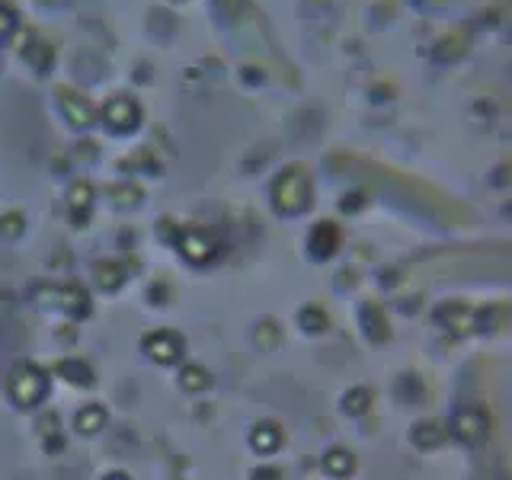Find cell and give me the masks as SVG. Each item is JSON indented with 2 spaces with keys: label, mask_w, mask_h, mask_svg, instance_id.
<instances>
[{
  "label": "cell",
  "mask_w": 512,
  "mask_h": 480,
  "mask_svg": "<svg viewBox=\"0 0 512 480\" xmlns=\"http://www.w3.org/2000/svg\"><path fill=\"white\" fill-rule=\"evenodd\" d=\"M327 468H330L333 474H343V471H349V468H352V461L346 458V452H330Z\"/></svg>",
  "instance_id": "cell-13"
},
{
  "label": "cell",
  "mask_w": 512,
  "mask_h": 480,
  "mask_svg": "<svg viewBox=\"0 0 512 480\" xmlns=\"http://www.w3.org/2000/svg\"><path fill=\"white\" fill-rule=\"evenodd\" d=\"M301 320H304V324H308V330H320V317H317L314 311H304V314H301Z\"/></svg>",
  "instance_id": "cell-15"
},
{
  "label": "cell",
  "mask_w": 512,
  "mask_h": 480,
  "mask_svg": "<svg viewBox=\"0 0 512 480\" xmlns=\"http://www.w3.org/2000/svg\"><path fill=\"white\" fill-rule=\"evenodd\" d=\"M74 429L80 432V436H96V432H103L106 429V410L100 404L80 407L74 416Z\"/></svg>",
  "instance_id": "cell-6"
},
{
  "label": "cell",
  "mask_w": 512,
  "mask_h": 480,
  "mask_svg": "<svg viewBox=\"0 0 512 480\" xmlns=\"http://www.w3.org/2000/svg\"><path fill=\"white\" fill-rule=\"evenodd\" d=\"M48 394V372L36 362H16L10 368L7 378V397L13 400V407L32 410L39 407Z\"/></svg>",
  "instance_id": "cell-1"
},
{
  "label": "cell",
  "mask_w": 512,
  "mask_h": 480,
  "mask_svg": "<svg viewBox=\"0 0 512 480\" xmlns=\"http://www.w3.org/2000/svg\"><path fill=\"white\" fill-rule=\"evenodd\" d=\"M253 480H279V471L260 468V471H253Z\"/></svg>",
  "instance_id": "cell-16"
},
{
  "label": "cell",
  "mask_w": 512,
  "mask_h": 480,
  "mask_svg": "<svg viewBox=\"0 0 512 480\" xmlns=\"http://www.w3.org/2000/svg\"><path fill=\"white\" fill-rule=\"evenodd\" d=\"M55 372H58L64 381H71L74 388H93V384H96L93 368H90L84 359H61V362L55 365Z\"/></svg>",
  "instance_id": "cell-5"
},
{
  "label": "cell",
  "mask_w": 512,
  "mask_h": 480,
  "mask_svg": "<svg viewBox=\"0 0 512 480\" xmlns=\"http://www.w3.org/2000/svg\"><path fill=\"white\" fill-rule=\"evenodd\" d=\"M20 231H23V218L20 215H7L4 221H0V234H4V237H13Z\"/></svg>",
  "instance_id": "cell-14"
},
{
  "label": "cell",
  "mask_w": 512,
  "mask_h": 480,
  "mask_svg": "<svg viewBox=\"0 0 512 480\" xmlns=\"http://www.w3.org/2000/svg\"><path fill=\"white\" fill-rule=\"evenodd\" d=\"M250 445H253L260 455L276 452V448L282 445V432H279V426H276V423H256L253 432H250Z\"/></svg>",
  "instance_id": "cell-7"
},
{
  "label": "cell",
  "mask_w": 512,
  "mask_h": 480,
  "mask_svg": "<svg viewBox=\"0 0 512 480\" xmlns=\"http://www.w3.org/2000/svg\"><path fill=\"white\" fill-rule=\"evenodd\" d=\"M87 202H90V189H87L84 183L74 186V192H71V208H74V215H77V218H84Z\"/></svg>",
  "instance_id": "cell-11"
},
{
  "label": "cell",
  "mask_w": 512,
  "mask_h": 480,
  "mask_svg": "<svg viewBox=\"0 0 512 480\" xmlns=\"http://www.w3.org/2000/svg\"><path fill=\"white\" fill-rule=\"evenodd\" d=\"M103 480H128V474H119V471H116V474H106Z\"/></svg>",
  "instance_id": "cell-17"
},
{
  "label": "cell",
  "mask_w": 512,
  "mask_h": 480,
  "mask_svg": "<svg viewBox=\"0 0 512 480\" xmlns=\"http://www.w3.org/2000/svg\"><path fill=\"white\" fill-rule=\"evenodd\" d=\"M176 247H180V253L186 256L189 263H196V266H205V263H212L215 256H218V237L212 231H205V228H192V231H183L180 240H176Z\"/></svg>",
  "instance_id": "cell-4"
},
{
  "label": "cell",
  "mask_w": 512,
  "mask_h": 480,
  "mask_svg": "<svg viewBox=\"0 0 512 480\" xmlns=\"http://www.w3.org/2000/svg\"><path fill=\"white\" fill-rule=\"evenodd\" d=\"M180 388L189 391V394H202V391L212 388V372L202 368V365H196V362H189V365L180 368Z\"/></svg>",
  "instance_id": "cell-8"
},
{
  "label": "cell",
  "mask_w": 512,
  "mask_h": 480,
  "mask_svg": "<svg viewBox=\"0 0 512 480\" xmlns=\"http://www.w3.org/2000/svg\"><path fill=\"white\" fill-rule=\"evenodd\" d=\"M39 304L42 308H58L68 314V317H77V320H84L90 314V295L84 292L80 285H64V288H39L36 292Z\"/></svg>",
  "instance_id": "cell-2"
},
{
  "label": "cell",
  "mask_w": 512,
  "mask_h": 480,
  "mask_svg": "<svg viewBox=\"0 0 512 480\" xmlns=\"http://www.w3.org/2000/svg\"><path fill=\"white\" fill-rule=\"evenodd\" d=\"M269 327H272L269 320H266V324L256 327V343H260L263 349H269L272 343H279V330H272V333H269Z\"/></svg>",
  "instance_id": "cell-12"
},
{
  "label": "cell",
  "mask_w": 512,
  "mask_h": 480,
  "mask_svg": "<svg viewBox=\"0 0 512 480\" xmlns=\"http://www.w3.org/2000/svg\"><path fill=\"white\" fill-rule=\"evenodd\" d=\"M93 279L103 292H119L122 282H125V269L119 263H96L93 269Z\"/></svg>",
  "instance_id": "cell-9"
},
{
  "label": "cell",
  "mask_w": 512,
  "mask_h": 480,
  "mask_svg": "<svg viewBox=\"0 0 512 480\" xmlns=\"http://www.w3.org/2000/svg\"><path fill=\"white\" fill-rule=\"evenodd\" d=\"M39 429H42V436H45V448H48V452H58V448H61V436H58V416H55V413H48L45 420L39 423Z\"/></svg>",
  "instance_id": "cell-10"
},
{
  "label": "cell",
  "mask_w": 512,
  "mask_h": 480,
  "mask_svg": "<svg viewBox=\"0 0 512 480\" xmlns=\"http://www.w3.org/2000/svg\"><path fill=\"white\" fill-rule=\"evenodd\" d=\"M141 349H144V356L157 365H176L183 359L186 343L176 330H154L141 340Z\"/></svg>",
  "instance_id": "cell-3"
}]
</instances>
